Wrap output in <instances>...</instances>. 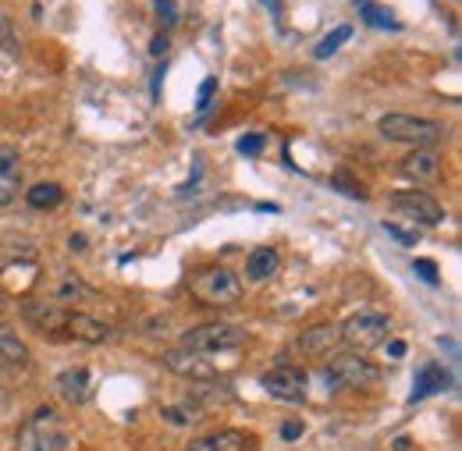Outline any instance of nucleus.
Listing matches in <instances>:
<instances>
[{
	"mask_svg": "<svg viewBox=\"0 0 462 451\" xmlns=\"http://www.w3.org/2000/svg\"><path fill=\"white\" fill-rule=\"evenodd\" d=\"M18 451H64L68 448V430H64V419H60L54 409H36L22 430H18Z\"/></svg>",
	"mask_w": 462,
	"mask_h": 451,
	"instance_id": "nucleus-1",
	"label": "nucleus"
},
{
	"mask_svg": "<svg viewBox=\"0 0 462 451\" xmlns=\"http://www.w3.org/2000/svg\"><path fill=\"white\" fill-rule=\"evenodd\" d=\"M377 132L388 143H405L416 150H427L434 143L445 139V124L441 121H427V117H412V114H388L377 121Z\"/></svg>",
	"mask_w": 462,
	"mask_h": 451,
	"instance_id": "nucleus-2",
	"label": "nucleus"
},
{
	"mask_svg": "<svg viewBox=\"0 0 462 451\" xmlns=\"http://www.w3.org/2000/svg\"><path fill=\"white\" fill-rule=\"evenodd\" d=\"M388 331H392V317L388 313L359 309L338 327V338L348 345V352H374V348H381L388 341Z\"/></svg>",
	"mask_w": 462,
	"mask_h": 451,
	"instance_id": "nucleus-3",
	"label": "nucleus"
},
{
	"mask_svg": "<svg viewBox=\"0 0 462 451\" xmlns=\"http://www.w3.org/2000/svg\"><path fill=\"white\" fill-rule=\"evenodd\" d=\"M328 381L335 388H348V391H363V388H374L381 381V370L363 355V352H342L331 359L328 366Z\"/></svg>",
	"mask_w": 462,
	"mask_h": 451,
	"instance_id": "nucleus-4",
	"label": "nucleus"
},
{
	"mask_svg": "<svg viewBox=\"0 0 462 451\" xmlns=\"http://www.w3.org/2000/svg\"><path fill=\"white\" fill-rule=\"evenodd\" d=\"M245 338L249 335L235 324H199L181 338V348L199 352V355H214V352H231V348L245 345Z\"/></svg>",
	"mask_w": 462,
	"mask_h": 451,
	"instance_id": "nucleus-5",
	"label": "nucleus"
},
{
	"mask_svg": "<svg viewBox=\"0 0 462 451\" xmlns=\"http://www.w3.org/2000/svg\"><path fill=\"white\" fill-rule=\"evenodd\" d=\"M192 295L203 299L207 306H231V302L242 299V281L225 267H214V271H203L192 281Z\"/></svg>",
	"mask_w": 462,
	"mask_h": 451,
	"instance_id": "nucleus-6",
	"label": "nucleus"
},
{
	"mask_svg": "<svg viewBox=\"0 0 462 451\" xmlns=\"http://www.w3.org/2000/svg\"><path fill=\"white\" fill-rule=\"evenodd\" d=\"M392 207L409 217V221H416V225H441L445 221V207L430 196V192H420V189H402V192H392Z\"/></svg>",
	"mask_w": 462,
	"mask_h": 451,
	"instance_id": "nucleus-7",
	"label": "nucleus"
},
{
	"mask_svg": "<svg viewBox=\"0 0 462 451\" xmlns=\"http://www.w3.org/2000/svg\"><path fill=\"white\" fill-rule=\"evenodd\" d=\"M260 384H263L267 395L278 398V401H291V405L306 401V373L299 366H278V370L263 373Z\"/></svg>",
	"mask_w": 462,
	"mask_h": 451,
	"instance_id": "nucleus-8",
	"label": "nucleus"
},
{
	"mask_svg": "<svg viewBox=\"0 0 462 451\" xmlns=\"http://www.w3.org/2000/svg\"><path fill=\"white\" fill-rule=\"evenodd\" d=\"M22 317L47 338H60L64 335V320H68V309H60L58 302H25L22 306Z\"/></svg>",
	"mask_w": 462,
	"mask_h": 451,
	"instance_id": "nucleus-9",
	"label": "nucleus"
},
{
	"mask_svg": "<svg viewBox=\"0 0 462 451\" xmlns=\"http://www.w3.org/2000/svg\"><path fill=\"white\" fill-rule=\"evenodd\" d=\"M164 366L171 370L174 377H189V381H214V377H217V370L207 363V355L189 352V348L168 352V355H164Z\"/></svg>",
	"mask_w": 462,
	"mask_h": 451,
	"instance_id": "nucleus-10",
	"label": "nucleus"
},
{
	"mask_svg": "<svg viewBox=\"0 0 462 451\" xmlns=\"http://www.w3.org/2000/svg\"><path fill=\"white\" fill-rule=\"evenodd\" d=\"M64 335H68V338L89 341V345H100V341H107L115 335V327L104 324V320H97V317H89V313H68Z\"/></svg>",
	"mask_w": 462,
	"mask_h": 451,
	"instance_id": "nucleus-11",
	"label": "nucleus"
},
{
	"mask_svg": "<svg viewBox=\"0 0 462 451\" xmlns=\"http://www.w3.org/2000/svg\"><path fill=\"white\" fill-rule=\"evenodd\" d=\"M402 174L412 178L416 185H420V181H438V178H441V157H438L434 150H412L402 161Z\"/></svg>",
	"mask_w": 462,
	"mask_h": 451,
	"instance_id": "nucleus-12",
	"label": "nucleus"
},
{
	"mask_svg": "<svg viewBox=\"0 0 462 451\" xmlns=\"http://www.w3.org/2000/svg\"><path fill=\"white\" fill-rule=\"evenodd\" d=\"M338 327L335 324H317V327H306L295 345H299V352H306V355H328L335 345H338Z\"/></svg>",
	"mask_w": 462,
	"mask_h": 451,
	"instance_id": "nucleus-13",
	"label": "nucleus"
},
{
	"mask_svg": "<svg viewBox=\"0 0 462 451\" xmlns=\"http://www.w3.org/2000/svg\"><path fill=\"white\" fill-rule=\"evenodd\" d=\"M58 395L71 405H82L89 398V370L86 366H68L58 377Z\"/></svg>",
	"mask_w": 462,
	"mask_h": 451,
	"instance_id": "nucleus-14",
	"label": "nucleus"
},
{
	"mask_svg": "<svg viewBox=\"0 0 462 451\" xmlns=\"http://www.w3.org/2000/svg\"><path fill=\"white\" fill-rule=\"evenodd\" d=\"M189 451H245V434H238V430H217V434H207V437L192 441Z\"/></svg>",
	"mask_w": 462,
	"mask_h": 451,
	"instance_id": "nucleus-15",
	"label": "nucleus"
},
{
	"mask_svg": "<svg viewBox=\"0 0 462 451\" xmlns=\"http://www.w3.org/2000/svg\"><path fill=\"white\" fill-rule=\"evenodd\" d=\"M278 249H271V245H263V249H256V253H249V263H245V274H249V281H267V278H274V271H278Z\"/></svg>",
	"mask_w": 462,
	"mask_h": 451,
	"instance_id": "nucleus-16",
	"label": "nucleus"
},
{
	"mask_svg": "<svg viewBox=\"0 0 462 451\" xmlns=\"http://www.w3.org/2000/svg\"><path fill=\"white\" fill-rule=\"evenodd\" d=\"M356 11H359V18H363L366 25H374V29H388V32H399V29H402V22H399L388 7H381V4H374V0H356Z\"/></svg>",
	"mask_w": 462,
	"mask_h": 451,
	"instance_id": "nucleus-17",
	"label": "nucleus"
},
{
	"mask_svg": "<svg viewBox=\"0 0 462 451\" xmlns=\"http://www.w3.org/2000/svg\"><path fill=\"white\" fill-rule=\"evenodd\" d=\"M445 388H448V373H445L441 366H423V370L416 373V384H412V401L438 395V391H445Z\"/></svg>",
	"mask_w": 462,
	"mask_h": 451,
	"instance_id": "nucleus-18",
	"label": "nucleus"
},
{
	"mask_svg": "<svg viewBox=\"0 0 462 451\" xmlns=\"http://www.w3.org/2000/svg\"><path fill=\"white\" fill-rule=\"evenodd\" d=\"M29 207L32 210H54V207H60L64 203V189L60 185H54V181H40V185H32L29 189Z\"/></svg>",
	"mask_w": 462,
	"mask_h": 451,
	"instance_id": "nucleus-19",
	"label": "nucleus"
},
{
	"mask_svg": "<svg viewBox=\"0 0 462 451\" xmlns=\"http://www.w3.org/2000/svg\"><path fill=\"white\" fill-rule=\"evenodd\" d=\"M0 359H7V363H29V348H25V341L18 338L4 320H0Z\"/></svg>",
	"mask_w": 462,
	"mask_h": 451,
	"instance_id": "nucleus-20",
	"label": "nucleus"
},
{
	"mask_svg": "<svg viewBox=\"0 0 462 451\" xmlns=\"http://www.w3.org/2000/svg\"><path fill=\"white\" fill-rule=\"evenodd\" d=\"M348 36H352V25H335V29L317 43V51H313V54L320 57V60H328L331 54H338V51H342V43H348Z\"/></svg>",
	"mask_w": 462,
	"mask_h": 451,
	"instance_id": "nucleus-21",
	"label": "nucleus"
},
{
	"mask_svg": "<svg viewBox=\"0 0 462 451\" xmlns=\"http://www.w3.org/2000/svg\"><path fill=\"white\" fill-rule=\"evenodd\" d=\"M18 153L11 150V146H0V181H7V185H14L18 181Z\"/></svg>",
	"mask_w": 462,
	"mask_h": 451,
	"instance_id": "nucleus-22",
	"label": "nucleus"
},
{
	"mask_svg": "<svg viewBox=\"0 0 462 451\" xmlns=\"http://www.w3.org/2000/svg\"><path fill=\"white\" fill-rule=\"evenodd\" d=\"M331 185H335V189H342L348 199H366V189H363L359 181H352V174H348V170H338V174L331 178Z\"/></svg>",
	"mask_w": 462,
	"mask_h": 451,
	"instance_id": "nucleus-23",
	"label": "nucleus"
},
{
	"mask_svg": "<svg viewBox=\"0 0 462 451\" xmlns=\"http://www.w3.org/2000/svg\"><path fill=\"white\" fill-rule=\"evenodd\" d=\"M153 11H157V18H161L164 29L178 25V4L174 0H153Z\"/></svg>",
	"mask_w": 462,
	"mask_h": 451,
	"instance_id": "nucleus-24",
	"label": "nucleus"
},
{
	"mask_svg": "<svg viewBox=\"0 0 462 451\" xmlns=\"http://www.w3.org/2000/svg\"><path fill=\"white\" fill-rule=\"evenodd\" d=\"M164 416L171 419L174 427H189V423L196 419V412H192L189 405H168V409H164Z\"/></svg>",
	"mask_w": 462,
	"mask_h": 451,
	"instance_id": "nucleus-25",
	"label": "nucleus"
},
{
	"mask_svg": "<svg viewBox=\"0 0 462 451\" xmlns=\"http://www.w3.org/2000/svg\"><path fill=\"white\" fill-rule=\"evenodd\" d=\"M260 150H263V135H260V132H249V135H242V139H238V153L256 157Z\"/></svg>",
	"mask_w": 462,
	"mask_h": 451,
	"instance_id": "nucleus-26",
	"label": "nucleus"
},
{
	"mask_svg": "<svg viewBox=\"0 0 462 451\" xmlns=\"http://www.w3.org/2000/svg\"><path fill=\"white\" fill-rule=\"evenodd\" d=\"M412 267H416V274H420V278H423L427 284H438V267H434L430 260H416Z\"/></svg>",
	"mask_w": 462,
	"mask_h": 451,
	"instance_id": "nucleus-27",
	"label": "nucleus"
},
{
	"mask_svg": "<svg viewBox=\"0 0 462 451\" xmlns=\"http://www.w3.org/2000/svg\"><path fill=\"white\" fill-rule=\"evenodd\" d=\"M214 89H217V78H207V82H203V89H199V100H196V107H199V111H207V104H210Z\"/></svg>",
	"mask_w": 462,
	"mask_h": 451,
	"instance_id": "nucleus-28",
	"label": "nucleus"
},
{
	"mask_svg": "<svg viewBox=\"0 0 462 451\" xmlns=\"http://www.w3.org/2000/svg\"><path fill=\"white\" fill-rule=\"evenodd\" d=\"M384 231H388V235H395L402 245H416V231H402L399 225H384Z\"/></svg>",
	"mask_w": 462,
	"mask_h": 451,
	"instance_id": "nucleus-29",
	"label": "nucleus"
},
{
	"mask_svg": "<svg viewBox=\"0 0 462 451\" xmlns=\"http://www.w3.org/2000/svg\"><path fill=\"white\" fill-rule=\"evenodd\" d=\"M282 437H285V441H299V437H302V423H299V419H285Z\"/></svg>",
	"mask_w": 462,
	"mask_h": 451,
	"instance_id": "nucleus-30",
	"label": "nucleus"
},
{
	"mask_svg": "<svg viewBox=\"0 0 462 451\" xmlns=\"http://www.w3.org/2000/svg\"><path fill=\"white\" fill-rule=\"evenodd\" d=\"M150 54H153V57L168 54V36H153V43H150Z\"/></svg>",
	"mask_w": 462,
	"mask_h": 451,
	"instance_id": "nucleus-31",
	"label": "nucleus"
},
{
	"mask_svg": "<svg viewBox=\"0 0 462 451\" xmlns=\"http://www.w3.org/2000/svg\"><path fill=\"white\" fill-rule=\"evenodd\" d=\"M14 199V185H7V181H0V210L7 207Z\"/></svg>",
	"mask_w": 462,
	"mask_h": 451,
	"instance_id": "nucleus-32",
	"label": "nucleus"
},
{
	"mask_svg": "<svg viewBox=\"0 0 462 451\" xmlns=\"http://www.w3.org/2000/svg\"><path fill=\"white\" fill-rule=\"evenodd\" d=\"M388 352L399 359V355H405V345H402V341H392V345H388Z\"/></svg>",
	"mask_w": 462,
	"mask_h": 451,
	"instance_id": "nucleus-33",
	"label": "nucleus"
},
{
	"mask_svg": "<svg viewBox=\"0 0 462 451\" xmlns=\"http://www.w3.org/2000/svg\"><path fill=\"white\" fill-rule=\"evenodd\" d=\"M395 451H409V437H399V441H395Z\"/></svg>",
	"mask_w": 462,
	"mask_h": 451,
	"instance_id": "nucleus-34",
	"label": "nucleus"
},
{
	"mask_svg": "<svg viewBox=\"0 0 462 451\" xmlns=\"http://www.w3.org/2000/svg\"><path fill=\"white\" fill-rule=\"evenodd\" d=\"M4 309H7V295L0 291V313H4Z\"/></svg>",
	"mask_w": 462,
	"mask_h": 451,
	"instance_id": "nucleus-35",
	"label": "nucleus"
}]
</instances>
